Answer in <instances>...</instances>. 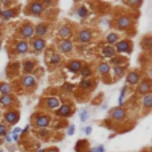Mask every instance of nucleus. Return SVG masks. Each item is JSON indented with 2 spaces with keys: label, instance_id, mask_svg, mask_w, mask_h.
I'll use <instances>...</instances> for the list:
<instances>
[{
  "label": "nucleus",
  "instance_id": "1",
  "mask_svg": "<svg viewBox=\"0 0 152 152\" xmlns=\"http://www.w3.org/2000/svg\"><path fill=\"white\" fill-rule=\"evenodd\" d=\"M131 50H132V43H130L128 40H119L115 47L116 52H124V54H130Z\"/></svg>",
  "mask_w": 152,
  "mask_h": 152
},
{
  "label": "nucleus",
  "instance_id": "2",
  "mask_svg": "<svg viewBox=\"0 0 152 152\" xmlns=\"http://www.w3.org/2000/svg\"><path fill=\"white\" fill-rule=\"evenodd\" d=\"M56 115L60 117H70L72 115V108L70 104H60V107L56 109Z\"/></svg>",
  "mask_w": 152,
  "mask_h": 152
},
{
  "label": "nucleus",
  "instance_id": "3",
  "mask_svg": "<svg viewBox=\"0 0 152 152\" xmlns=\"http://www.w3.org/2000/svg\"><path fill=\"white\" fill-rule=\"evenodd\" d=\"M35 126L38 128H47L50 126V117L47 115H38L35 119Z\"/></svg>",
  "mask_w": 152,
  "mask_h": 152
},
{
  "label": "nucleus",
  "instance_id": "4",
  "mask_svg": "<svg viewBox=\"0 0 152 152\" xmlns=\"http://www.w3.org/2000/svg\"><path fill=\"white\" fill-rule=\"evenodd\" d=\"M4 120L8 124H16L19 121V112L17 111H8L4 114Z\"/></svg>",
  "mask_w": 152,
  "mask_h": 152
},
{
  "label": "nucleus",
  "instance_id": "5",
  "mask_svg": "<svg viewBox=\"0 0 152 152\" xmlns=\"http://www.w3.org/2000/svg\"><path fill=\"white\" fill-rule=\"evenodd\" d=\"M77 39H79V41L83 43V44L88 43V41L92 39L91 31H89V29H82V31L79 32V35H77Z\"/></svg>",
  "mask_w": 152,
  "mask_h": 152
},
{
  "label": "nucleus",
  "instance_id": "6",
  "mask_svg": "<svg viewBox=\"0 0 152 152\" xmlns=\"http://www.w3.org/2000/svg\"><path fill=\"white\" fill-rule=\"evenodd\" d=\"M22 84L24 88H32L36 86V79L32 75H25L22 79Z\"/></svg>",
  "mask_w": 152,
  "mask_h": 152
},
{
  "label": "nucleus",
  "instance_id": "7",
  "mask_svg": "<svg viewBox=\"0 0 152 152\" xmlns=\"http://www.w3.org/2000/svg\"><path fill=\"white\" fill-rule=\"evenodd\" d=\"M111 117L114 120H123L124 117H126V111L120 107H116L111 111Z\"/></svg>",
  "mask_w": 152,
  "mask_h": 152
},
{
  "label": "nucleus",
  "instance_id": "8",
  "mask_svg": "<svg viewBox=\"0 0 152 152\" xmlns=\"http://www.w3.org/2000/svg\"><path fill=\"white\" fill-rule=\"evenodd\" d=\"M32 48L35 52H41V51L45 48V41L41 38H36L32 40Z\"/></svg>",
  "mask_w": 152,
  "mask_h": 152
},
{
  "label": "nucleus",
  "instance_id": "9",
  "mask_svg": "<svg viewBox=\"0 0 152 152\" xmlns=\"http://www.w3.org/2000/svg\"><path fill=\"white\" fill-rule=\"evenodd\" d=\"M131 24H132V20L128 16H121L117 19V27L120 29H127L128 27H131Z\"/></svg>",
  "mask_w": 152,
  "mask_h": 152
},
{
  "label": "nucleus",
  "instance_id": "10",
  "mask_svg": "<svg viewBox=\"0 0 152 152\" xmlns=\"http://www.w3.org/2000/svg\"><path fill=\"white\" fill-rule=\"evenodd\" d=\"M59 48H60V51L61 52H64V54H70L71 51H72V48H73L72 41L68 40V39H64V40H61Z\"/></svg>",
  "mask_w": 152,
  "mask_h": 152
},
{
  "label": "nucleus",
  "instance_id": "11",
  "mask_svg": "<svg viewBox=\"0 0 152 152\" xmlns=\"http://www.w3.org/2000/svg\"><path fill=\"white\" fill-rule=\"evenodd\" d=\"M45 105L50 109H57L60 107V100H59V98H48L45 99Z\"/></svg>",
  "mask_w": 152,
  "mask_h": 152
},
{
  "label": "nucleus",
  "instance_id": "12",
  "mask_svg": "<svg viewBox=\"0 0 152 152\" xmlns=\"http://www.w3.org/2000/svg\"><path fill=\"white\" fill-rule=\"evenodd\" d=\"M33 32H35V29H33V27L29 24H25L22 27V29H20V33H22L23 38H31L32 35H33Z\"/></svg>",
  "mask_w": 152,
  "mask_h": 152
},
{
  "label": "nucleus",
  "instance_id": "13",
  "mask_svg": "<svg viewBox=\"0 0 152 152\" xmlns=\"http://www.w3.org/2000/svg\"><path fill=\"white\" fill-rule=\"evenodd\" d=\"M35 29V33L39 36V38H41V36H44L45 33L48 32V25L45 24V23H40V24L36 25V28Z\"/></svg>",
  "mask_w": 152,
  "mask_h": 152
},
{
  "label": "nucleus",
  "instance_id": "14",
  "mask_svg": "<svg viewBox=\"0 0 152 152\" xmlns=\"http://www.w3.org/2000/svg\"><path fill=\"white\" fill-rule=\"evenodd\" d=\"M28 50H29V45L25 40L17 41V44H16V51H17V54H25V52H28Z\"/></svg>",
  "mask_w": 152,
  "mask_h": 152
},
{
  "label": "nucleus",
  "instance_id": "15",
  "mask_svg": "<svg viewBox=\"0 0 152 152\" xmlns=\"http://www.w3.org/2000/svg\"><path fill=\"white\" fill-rule=\"evenodd\" d=\"M139 80H140V75H139V72H135V71L130 72L128 76H127V83L128 84H137Z\"/></svg>",
  "mask_w": 152,
  "mask_h": 152
},
{
  "label": "nucleus",
  "instance_id": "16",
  "mask_svg": "<svg viewBox=\"0 0 152 152\" xmlns=\"http://www.w3.org/2000/svg\"><path fill=\"white\" fill-rule=\"evenodd\" d=\"M68 70H70L71 72H79V71L82 70V63H80L79 60H71L70 63H68Z\"/></svg>",
  "mask_w": 152,
  "mask_h": 152
},
{
  "label": "nucleus",
  "instance_id": "17",
  "mask_svg": "<svg viewBox=\"0 0 152 152\" xmlns=\"http://www.w3.org/2000/svg\"><path fill=\"white\" fill-rule=\"evenodd\" d=\"M29 8H31V12L33 13V15H40V13L43 12V4L39 3V1L32 3L31 6H29Z\"/></svg>",
  "mask_w": 152,
  "mask_h": 152
},
{
  "label": "nucleus",
  "instance_id": "18",
  "mask_svg": "<svg viewBox=\"0 0 152 152\" xmlns=\"http://www.w3.org/2000/svg\"><path fill=\"white\" fill-rule=\"evenodd\" d=\"M101 54H103V56L105 57H114L115 54H116V51H115V48L112 47V45H105L104 48H103V51H101Z\"/></svg>",
  "mask_w": 152,
  "mask_h": 152
},
{
  "label": "nucleus",
  "instance_id": "19",
  "mask_svg": "<svg viewBox=\"0 0 152 152\" xmlns=\"http://www.w3.org/2000/svg\"><path fill=\"white\" fill-rule=\"evenodd\" d=\"M105 40H107L108 45H112V44H116V43L120 40V39H119V35H117V33H114V32H111V33H108V35H107Z\"/></svg>",
  "mask_w": 152,
  "mask_h": 152
},
{
  "label": "nucleus",
  "instance_id": "20",
  "mask_svg": "<svg viewBox=\"0 0 152 152\" xmlns=\"http://www.w3.org/2000/svg\"><path fill=\"white\" fill-rule=\"evenodd\" d=\"M143 105H144V108H147V109H149V108L152 107V93L151 92H148V93L144 95V98H143Z\"/></svg>",
  "mask_w": 152,
  "mask_h": 152
},
{
  "label": "nucleus",
  "instance_id": "21",
  "mask_svg": "<svg viewBox=\"0 0 152 152\" xmlns=\"http://www.w3.org/2000/svg\"><path fill=\"white\" fill-rule=\"evenodd\" d=\"M33 68H35V61L32 60H25L24 63H23V70H24V72L29 73L33 71Z\"/></svg>",
  "mask_w": 152,
  "mask_h": 152
},
{
  "label": "nucleus",
  "instance_id": "22",
  "mask_svg": "<svg viewBox=\"0 0 152 152\" xmlns=\"http://www.w3.org/2000/svg\"><path fill=\"white\" fill-rule=\"evenodd\" d=\"M13 103V99L11 98V95H3L0 98V105H4V107H8Z\"/></svg>",
  "mask_w": 152,
  "mask_h": 152
},
{
  "label": "nucleus",
  "instance_id": "23",
  "mask_svg": "<svg viewBox=\"0 0 152 152\" xmlns=\"http://www.w3.org/2000/svg\"><path fill=\"white\" fill-rule=\"evenodd\" d=\"M109 64L108 63H100L98 67V71L99 73H101V75H107V73H109Z\"/></svg>",
  "mask_w": 152,
  "mask_h": 152
},
{
  "label": "nucleus",
  "instance_id": "24",
  "mask_svg": "<svg viewBox=\"0 0 152 152\" xmlns=\"http://www.w3.org/2000/svg\"><path fill=\"white\" fill-rule=\"evenodd\" d=\"M59 35H60L63 39H68L71 36V28L70 27H67V25L61 27L60 31H59Z\"/></svg>",
  "mask_w": 152,
  "mask_h": 152
},
{
  "label": "nucleus",
  "instance_id": "25",
  "mask_svg": "<svg viewBox=\"0 0 152 152\" xmlns=\"http://www.w3.org/2000/svg\"><path fill=\"white\" fill-rule=\"evenodd\" d=\"M149 89H151V84H149V82H143L142 84H140V87H139V92L140 93H148L149 92Z\"/></svg>",
  "mask_w": 152,
  "mask_h": 152
},
{
  "label": "nucleus",
  "instance_id": "26",
  "mask_svg": "<svg viewBox=\"0 0 152 152\" xmlns=\"http://www.w3.org/2000/svg\"><path fill=\"white\" fill-rule=\"evenodd\" d=\"M13 16H15V11H12V10H6L1 12V17H3V20H6V22L11 20Z\"/></svg>",
  "mask_w": 152,
  "mask_h": 152
},
{
  "label": "nucleus",
  "instance_id": "27",
  "mask_svg": "<svg viewBox=\"0 0 152 152\" xmlns=\"http://www.w3.org/2000/svg\"><path fill=\"white\" fill-rule=\"evenodd\" d=\"M0 93H3V95H10L11 93V86L8 83H1L0 84Z\"/></svg>",
  "mask_w": 152,
  "mask_h": 152
},
{
  "label": "nucleus",
  "instance_id": "28",
  "mask_svg": "<svg viewBox=\"0 0 152 152\" xmlns=\"http://www.w3.org/2000/svg\"><path fill=\"white\" fill-rule=\"evenodd\" d=\"M50 63L52 66H56V64H60L61 63V56L59 54H52L50 57Z\"/></svg>",
  "mask_w": 152,
  "mask_h": 152
},
{
  "label": "nucleus",
  "instance_id": "29",
  "mask_svg": "<svg viewBox=\"0 0 152 152\" xmlns=\"http://www.w3.org/2000/svg\"><path fill=\"white\" fill-rule=\"evenodd\" d=\"M77 16H79V17H82V19H84V17H87V16H88V8H87V7H79V8H77Z\"/></svg>",
  "mask_w": 152,
  "mask_h": 152
},
{
  "label": "nucleus",
  "instance_id": "30",
  "mask_svg": "<svg viewBox=\"0 0 152 152\" xmlns=\"http://www.w3.org/2000/svg\"><path fill=\"white\" fill-rule=\"evenodd\" d=\"M87 146H88L87 140H79V142L76 143V147H75L76 152H83V148H84V147H87Z\"/></svg>",
  "mask_w": 152,
  "mask_h": 152
},
{
  "label": "nucleus",
  "instance_id": "31",
  "mask_svg": "<svg viewBox=\"0 0 152 152\" xmlns=\"http://www.w3.org/2000/svg\"><path fill=\"white\" fill-rule=\"evenodd\" d=\"M80 87L83 89H91L92 88V82L89 79H84L82 83H80Z\"/></svg>",
  "mask_w": 152,
  "mask_h": 152
},
{
  "label": "nucleus",
  "instance_id": "32",
  "mask_svg": "<svg viewBox=\"0 0 152 152\" xmlns=\"http://www.w3.org/2000/svg\"><path fill=\"white\" fill-rule=\"evenodd\" d=\"M114 72H115V77H120V76H123V73H124V67L115 66L114 67Z\"/></svg>",
  "mask_w": 152,
  "mask_h": 152
},
{
  "label": "nucleus",
  "instance_id": "33",
  "mask_svg": "<svg viewBox=\"0 0 152 152\" xmlns=\"http://www.w3.org/2000/svg\"><path fill=\"white\" fill-rule=\"evenodd\" d=\"M80 72H82V76H83V77H84V79H87V77L91 75V68H89V67H82Z\"/></svg>",
  "mask_w": 152,
  "mask_h": 152
},
{
  "label": "nucleus",
  "instance_id": "34",
  "mask_svg": "<svg viewBox=\"0 0 152 152\" xmlns=\"http://www.w3.org/2000/svg\"><path fill=\"white\" fill-rule=\"evenodd\" d=\"M126 61V59L124 57H111V61L109 63H112L114 66H119V64H121V63H124Z\"/></svg>",
  "mask_w": 152,
  "mask_h": 152
},
{
  "label": "nucleus",
  "instance_id": "35",
  "mask_svg": "<svg viewBox=\"0 0 152 152\" xmlns=\"http://www.w3.org/2000/svg\"><path fill=\"white\" fill-rule=\"evenodd\" d=\"M8 135V127L6 124H0V137Z\"/></svg>",
  "mask_w": 152,
  "mask_h": 152
},
{
  "label": "nucleus",
  "instance_id": "36",
  "mask_svg": "<svg viewBox=\"0 0 152 152\" xmlns=\"http://www.w3.org/2000/svg\"><path fill=\"white\" fill-rule=\"evenodd\" d=\"M89 117V114L87 109H82V112H80V120L82 121H87Z\"/></svg>",
  "mask_w": 152,
  "mask_h": 152
},
{
  "label": "nucleus",
  "instance_id": "37",
  "mask_svg": "<svg viewBox=\"0 0 152 152\" xmlns=\"http://www.w3.org/2000/svg\"><path fill=\"white\" fill-rule=\"evenodd\" d=\"M39 135H40V137H43V139H47V137L50 136V131L45 130V128H40V131H39Z\"/></svg>",
  "mask_w": 152,
  "mask_h": 152
},
{
  "label": "nucleus",
  "instance_id": "38",
  "mask_svg": "<svg viewBox=\"0 0 152 152\" xmlns=\"http://www.w3.org/2000/svg\"><path fill=\"white\" fill-rule=\"evenodd\" d=\"M88 152H105V148H104V146H103V144H100V146H98V147H93V148H91Z\"/></svg>",
  "mask_w": 152,
  "mask_h": 152
},
{
  "label": "nucleus",
  "instance_id": "39",
  "mask_svg": "<svg viewBox=\"0 0 152 152\" xmlns=\"http://www.w3.org/2000/svg\"><path fill=\"white\" fill-rule=\"evenodd\" d=\"M126 92H127V87H123L121 88V93L120 96H119V104H123V100H124V96H126Z\"/></svg>",
  "mask_w": 152,
  "mask_h": 152
},
{
  "label": "nucleus",
  "instance_id": "40",
  "mask_svg": "<svg viewBox=\"0 0 152 152\" xmlns=\"http://www.w3.org/2000/svg\"><path fill=\"white\" fill-rule=\"evenodd\" d=\"M73 133H75V126H73V124H71V126H68V130H67V135H68V136H72Z\"/></svg>",
  "mask_w": 152,
  "mask_h": 152
},
{
  "label": "nucleus",
  "instance_id": "41",
  "mask_svg": "<svg viewBox=\"0 0 152 152\" xmlns=\"http://www.w3.org/2000/svg\"><path fill=\"white\" fill-rule=\"evenodd\" d=\"M127 1H128V4H131V6H135V4H140L143 0H127Z\"/></svg>",
  "mask_w": 152,
  "mask_h": 152
},
{
  "label": "nucleus",
  "instance_id": "42",
  "mask_svg": "<svg viewBox=\"0 0 152 152\" xmlns=\"http://www.w3.org/2000/svg\"><path fill=\"white\" fill-rule=\"evenodd\" d=\"M72 88H73V87L71 86V84H66V86L63 87V89H64V91H67V92H71V91H72Z\"/></svg>",
  "mask_w": 152,
  "mask_h": 152
},
{
  "label": "nucleus",
  "instance_id": "43",
  "mask_svg": "<svg viewBox=\"0 0 152 152\" xmlns=\"http://www.w3.org/2000/svg\"><path fill=\"white\" fill-rule=\"evenodd\" d=\"M84 132H86V135H89V133L92 132V128L91 127H86V128H84Z\"/></svg>",
  "mask_w": 152,
  "mask_h": 152
},
{
  "label": "nucleus",
  "instance_id": "44",
  "mask_svg": "<svg viewBox=\"0 0 152 152\" xmlns=\"http://www.w3.org/2000/svg\"><path fill=\"white\" fill-rule=\"evenodd\" d=\"M11 139H12L13 142H17V140H19V135H15V133H12V135H11Z\"/></svg>",
  "mask_w": 152,
  "mask_h": 152
},
{
  "label": "nucleus",
  "instance_id": "45",
  "mask_svg": "<svg viewBox=\"0 0 152 152\" xmlns=\"http://www.w3.org/2000/svg\"><path fill=\"white\" fill-rule=\"evenodd\" d=\"M20 132H22V130H20V128H17V127H16V128H13V131H12V133H15V135H19Z\"/></svg>",
  "mask_w": 152,
  "mask_h": 152
},
{
  "label": "nucleus",
  "instance_id": "46",
  "mask_svg": "<svg viewBox=\"0 0 152 152\" xmlns=\"http://www.w3.org/2000/svg\"><path fill=\"white\" fill-rule=\"evenodd\" d=\"M6 142H7V143H11V142H12V139H11V135H6Z\"/></svg>",
  "mask_w": 152,
  "mask_h": 152
},
{
  "label": "nucleus",
  "instance_id": "47",
  "mask_svg": "<svg viewBox=\"0 0 152 152\" xmlns=\"http://www.w3.org/2000/svg\"><path fill=\"white\" fill-rule=\"evenodd\" d=\"M45 152H59V149L57 148H51V149H48V151H45Z\"/></svg>",
  "mask_w": 152,
  "mask_h": 152
},
{
  "label": "nucleus",
  "instance_id": "48",
  "mask_svg": "<svg viewBox=\"0 0 152 152\" xmlns=\"http://www.w3.org/2000/svg\"><path fill=\"white\" fill-rule=\"evenodd\" d=\"M43 1H44V4H45V6H50L52 0H43Z\"/></svg>",
  "mask_w": 152,
  "mask_h": 152
},
{
  "label": "nucleus",
  "instance_id": "49",
  "mask_svg": "<svg viewBox=\"0 0 152 152\" xmlns=\"http://www.w3.org/2000/svg\"><path fill=\"white\" fill-rule=\"evenodd\" d=\"M36 152H45V149H38Z\"/></svg>",
  "mask_w": 152,
  "mask_h": 152
},
{
  "label": "nucleus",
  "instance_id": "50",
  "mask_svg": "<svg viewBox=\"0 0 152 152\" xmlns=\"http://www.w3.org/2000/svg\"><path fill=\"white\" fill-rule=\"evenodd\" d=\"M1 12H3V11H1V8H0V16H1Z\"/></svg>",
  "mask_w": 152,
  "mask_h": 152
},
{
  "label": "nucleus",
  "instance_id": "51",
  "mask_svg": "<svg viewBox=\"0 0 152 152\" xmlns=\"http://www.w3.org/2000/svg\"><path fill=\"white\" fill-rule=\"evenodd\" d=\"M0 47H1V43H0Z\"/></svg>",
  "mask_w": 152,
  "mask_h": 152
},
{
  "label": "nucleus",
  "instance_id": "52",
  "mask_svg": "<svg viewBox=\"0 0 152 152\" xmlns=\"http://www.w3.org/2000/svg\"><path fill=\"white\" fill-rule=\"evenodd\" d=\"M0 152H3V151H0Z\"/></svg>",
  "mask_w": 152,
  "mask_h": 152
}]
</instances>
